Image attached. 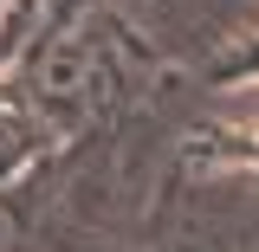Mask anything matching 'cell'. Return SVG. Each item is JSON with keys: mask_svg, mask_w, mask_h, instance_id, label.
<instances>
[{"mask_svg": "<svg viewBox=\"0 0 259 252\" xmlns=\"http://www.w3.org/2000/svg\"><path fill=\"white\" fill-rule=\"evenodd\" d=\"M246 149H253V162H259V129H253V136H246Z\"/></svg>", "mask_w": 259, "mask_h": 252, "instance_id": "obj_1", "label": "cell"}]
</instances>
